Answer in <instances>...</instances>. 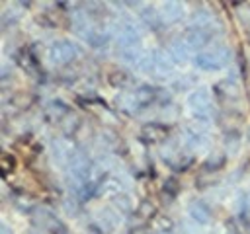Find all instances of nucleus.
Masks as SVG:
<instances>
[{
    "mask_svg": "<svg viewBox=\"0 0 250 234\" xmlns=\"http://www.w3.org/2000/svg\"><path fill=\"white\" fill-rule=\"evenodd\" d=\"M193 60H195V66H197V68L207 70V72H213V70L223 68V66L230 60V51H229L225 45H215V47H211V49L199 51Z\"/></svg>",
    "mask_w": 250,
    "mask_h": 234,
    "instance_id": "1",
    "label": "nucleus"
},
{
    "mask_svg": "<svg viewBox=\"0 0 250 234\" xmlns=\"http://www.w3.org/2000/svg\"><path fill=\"white\" fill-rule=\"evenodd\" d=\"M49 60L55 62V64H64L68 62L70 58H74L76 55V45L68 39H61V41H55L51 47H49Z\"/></svg>",
    "mask_w": 250,
    "mask_h": 234,
    "instance_id": "2",
    "label": "nucleus"
},
{
    "mask_svg": "<svg viewBox=\"0 0 250 234\" xmlns=\"http://www.w3.org/2000/svg\"><path fill=\"white\" fill-rule=\"evenodd\" d=\"M184 14H186V8H184L182 2L168 0V2H164V4L160 6V16H162V20H166V21H180V20L184 18Z\"/></svg>",
    "mask_w": 250,
    "mask_h": 234,
    "instance_id": "3",
    "label": "nucleus"
},
{
    "mask_svg": "<svg viewBox=\"0 0 250 234\" xmlns=\"http://www.w3.org/2000/svg\"><path fill=\"white\" fill-rule=\"evenodd\" d=\"M188 107L193 109H207L209 107V90L207 88H197L188 96Z\"/></svg>",
    "mask_w": 250,
    "mask_h": 234,
    "instance_id": "4",
    "label": "nucleus"
},
{
    "mask_svg": "<svg viewBox=\"0 0 250 234\" xmlns=\"http://www.w3.org/2000/svg\"><path fill=\"white\" fill-rule=\"evenodd\" d=\"M186 41L191 49H201L209 41V33L205 31V27H191L186 35Z\"/></svg>",
    "mask_w": 250,
    "mask_h": 234,
    "instance_id": "5",
    "label": "nucleus"
},
{
    "mask_svg": "<svg viewBox=\"0 0 250 234\" xmlns=\"http://www.w3.org/2000/svg\"><path fill=\"white\" fill-rule=\"evenodd\" d=\"M152 64H154V70H156V72L166 74V72L172 70L174 58H172V55H168V53H164V51H156V53H152Z\"/></svg>",
    "mask_w": 250,
    "mask_h": 234,
    "instance_id": "6",
    "label": "nucleus"
},
{
    "mask_svg": "<svg viewBox=\"0 0 250 234\" xmlns=\"http://www.w3.org/2000/svg\"><path fill=\"white\" fill-rule=\"evenodd\" d=\"M189 49H191V47L188 45L186 39H176V41H172V45H170V55H172L174 60H186L188 55H189Z\"/></svg>",
    "mask_w": 250,
    "mask_h": 234,
    "instance_id": "7",
    "label": "nucleus"
},
{
    "mask_svg": "<svg viewBox=\"0 0 250 234\" xmlns=\"http://www.w3.org/2000/svg\"><path fill=\"white\" fill-rule=\"evenodd\" d=\"M189 216H191L195 222H199V224H207L211 213H209V207H207V205H203V203L197 201V203L189 205Z\"/></svg>",
    "mask_w": 250,
    "mask_h": 234,
    "instance_id": "8",
    "label": "nucleus"
},
{
    "mask_svg": "<svg viewBox=\"0 0 250 234\" xmlns=\"http://www.w3.org/2000/svg\"><path fill=\"white\" fill-rule=\"evenodd\" d=\"M88 41L94 47H104L109 41V33L107 31H102V29H92L90 35H88Z\"/></svg>",
    "mask_w": 250,
    "mask_h": 234,
    "instance_id": "9",
    "label": "nucleus"
},
{
    "mask_svg": "<svg viewBox=\"0 0 250 234\" xmlns=\"http://www.w3.org/2000/svg\"><path fill=\"white\" fill-rule=\"evenodd\" d=\"M209 21H211V16H209L207 10H195V12L191 14V23H193L195 27H205Z\"/></svg>",
    "mask_w": 250,
    "mask_h": 234,
    "instance_id": "10",
    "label": "nucleus"
},
{
    "mask_svg": "<svg viewBox=\"0 0 250 234\" xmlns=\"http://www.w3.org/2000/svg\"><path fill=\"white\" fill-rule=\"evenodd\" d=\"M186 136H188V140H189L191 146L203 144V135H201V133H195L193 129H188V131H186Z\"/></svg>",
    "mask_w": 250,
    "mask_h": 234,
    "instance_id": "11",
    "label": "nucleus"
},
{
    "mask_svg": "<svg viewBox=\"0 0 250 234\" xmlns=\"http://www.w3.org/2000/svg\"><path fill=\"white\" fill-rule=\"evenodd\" d=\"M160 234H168V232H160Z\"/></svg>",
    "mask_w": 250,
    "mask_h": 234,
    "instance_id": "12",
    "label": "nucleus"
}]
</instances>
